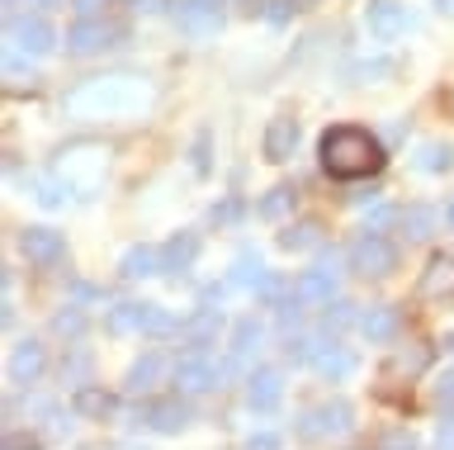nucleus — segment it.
<instances>
[{"label": "nucleus", "mask_w": 454, "mask_h": 450, "mask_svg": "<svg viewBox=\"0 0 454 450\" xmlns=\"http://www.w3.org/2000/svg\"><path fill=\"white\" fill-rule=\"evenodd\" d=\"M152 109V86L142 76H90L67 95L76 119H142Z\"/></svg>", "instance_id": "f257e3e1"}, {"label": "nucleus", "mask_w": 454, "mask_h": 450, "mask_svg": "<svg viewBox=\"0 0 454 450\" xmlns=\"http://www.w3.org/2000/svg\"><path fill=\"white\" fill-rule=\"evenodd\" d=\"M322 171L332 180H369L388 166V152H383V138L360 129V123H336V129L322 133L317 143Z\"/></svg>", "instance_id": "f03ea898"}, {"label": "nucleus", "mask_w": 454, "mask_h": 450, "mask_svg": "<svg viewBox=\"0 0 454 450\" xmlns=\"http://www.w3.org/2000/svg\"><path fill=\"white\" fill-rule=\"evenodd\" d=\"M57 171H62L71 186H76L85 200L99 190V180H105V166H109V147L105 143H90V138H76V143H67L62 152H57Z\"/></svg>", "instance_id": "7ed1b4c3"}, {"label": "nucleus", "mask_w": 454, "mask_h": 450, "mask_svg": "<svg viewBox=\"0 0 454 450\" xmlns=\"http://www.w3.org/2000/svg\"><path fill=\"white\" fill-rule=\"evenodd\" d=\"M346 261H350V271L364 275V280H388V275L397 271V247H393L379 228H369V233H360V237L350 242Z\"/></svg>", "instance_id": "20e7f679"}, {"label": "nucleus", "mask_w": 454, "mask_h": 450, "mask_svg": "<svg viewBox=\"0 0 454 450\" xmlns=\"http://www.w3.org/2000/svg\"><path fill=\"white\" fill-rule=\"evenodd\" d=\"M350 431H355V407L346 399H326L298 417V436L303 441H340Z\"/></svg>", "instance_id": "39448f33"}, {"label": "nucleus", "mask_w": 454, "mask_h": 450, "mask_svg": "<svg viewBox=\"0 0 454 450\" xmlns=\"http://www.w3.org/2000/svg\"><path fill=\"white\" fill-rule=\"evenodd\" d=\"M237 365L227 360L218 365L208 356V351H190L184 360H176V370H170V384H176V393H184V399H194V393H208L223 384V375H232Z\"/></svg>", "instance_id": "423d86ee"}, {"label": "nucleus", "mask_w": 454, "mask_h": 450, "mask_svg": "<svg viewBox=\"0 0 454 450\" xmlns=\"http://www.w3.org/2000/svg\"><path fill=\"white\" fill-rule=\"evenodd\" d=\"M57 48V29L43 15H10L5 24V52H20V58H48Z\"/></svg>", "instance_id": "0eeeda50"}, {"label": "nucleus", "mask_w": 454, "mask_h": 450, "mask_svg": "<svg viewBox=\"0 0 454 450\" xmlns=\"http://www.w3.org/2000/svg\"><path fill=\"white\" fill-rule=\"evenodd\" d=\"M123 24H114L105 15H95V20H76L67 29V52L71 58H95V52H109V48H119L123 43Z\"/></svg>", "instance_id": "6e6552de"}, {"label": "nucleus", "mask_w": 454, "mask_h": 450, "mask_svg": "<svg viewBox=\"0 0 454 450\" xmlns=\"http://www.w3.org/2000/svg\"><path fill=\"white\" fill-rule=\"evenodd\" d=\"M194 422L190 403H184V393H176V399H147L133 407V427H147L156 436H176Z\"/></svg>", "instance_id": "1a4fd4ad"}, {"label": "nucleus", "mask_w": 454, "mask_h": 450, "mask_svg": "<svg viewBox=\"0 0 454 450\" xmlns=\"http://www.w3.org/2000/svg\"><path fill=\"white\" fill-rule=\"evenodd\" d=\"M176 24H180L184 38L204 43V38H218L223 10H218V0H180V5H176Z\"/></svg>", "instance_id": "9d476101"}, {"label": "nucleus", "mask_w": 454, "mask_h": 450, "mask_svg": "<svg viewBox=\"0 0 454 450\" xmlns=\"http://www.w3.org/2000/svg\"><path fill=\"white\" fill-rule=\"evenodd\" d=\"M364 24H369V38H374V43H393V38H403L411 29V15H407V5H397V0H369Z\"/></svg>", "instance_id": "9b49d317"}, {"label": "nucleus", "mask_w": 454, "mask_h": 450, "mask_svg": "<svg viewBox=\"0 0 454 450\" xmlns=\"http://www.w3.org/2000/svg\"><path fill=\"white\" fill-rule=\"evenodd\" d=\"M43 370H48V351H43V342H34V336L14 342L10 365H5L10 384H14V389H28V384H38V379H43Z\"/></svg>", "instance_id": "f8f14e48"}, {"label": "nucleus", "mask_w": 454, "mask_h": 450, "mask_svg": "<svg viewBox=\"0 0 454 450\" xmlns=\"http://www.w3.org/2000/svg\"><path fill=\"white\" fill-rule=\"evenodd\" d=\"M284 399V375L270 370V365H261V370L247 375V407L251 413H275Z\"/></svg>", "instance_id": "ddd939ff"}, {"label": "nucleus", "mask_w": 454, "mask_h": 450, "mask_svg": "<svg viewBox=\"0 0 454 450\" xmlns=\"http://www.w3.org/2000/svg\"><path fill=\"white\" fill-rule=\"evenodd\" d=\"M20 251L34 265H57L67 257V237L57 233V228H24L20 233Z\"/></svg>", "instance_id": "4468645a"}, {"label": "nucleus", "mask_w": 454, "mask_h": 450, "mask_svg": "<svg viewBox=\"0 0 454 450\" xmlns=\"http://www.w3.org/2000/svg\"><path fill=\"white\" fill-rule=\"evenodd\" d=\"M421 299H454V251H435L417 285Z\"/></svg>", "instance_id": "2eb2a0df"}, {"label": "nucleus", "mask_w": 454, "mask_h": 450, "mask_svg": "<svg viewBox=\"0 0 454 450\" xmlns=\"http://www.w3.org/2000/svg\"><path fill=\"white\" fill-rule=\"evenodd\" d=\"M294 147H298V123H294L289 114L270 119V123H265V138H261V152H265V162L284 166V162L294 157Z\"/></svg>", "instance_id": "dca6fc26"}, {"label": "nucleus", "mask_w": 454, "mask_h": 450, "mask_svg": "<svg viewBox=\"0 0 454 450\" xmlns=\"http://www.w3.org/2000/svg\"><path fill=\"white\" fill-rule=\"evenodd\" d=\"M161 375H166V356H161V351H147V356H137L133 365H128V375H123V393L142 399V393H152L156 384H161Z\"/></svg>", "instance_id": "f3484780"}, {"label": "nucleus", "mask_w": 454, "mask_h": 450, "mask_svg": "<svg viewBox=\"0 0 454 450\" xmlns=\"http://www.w3.org/2000/svg\"><path fill=\"white\" fill-rule=\"evenodd\" d=\"M218 328H223V313H218L213 304H204L194 318L180 322V336L190 342V351H208L213 342H218Z\"/></svg>", "instance_id": "a211bd4d"}, {"label": "nucleus", "mask_w": 454, "mask_h": 450, "mask_svg": "<svg viewBox=\"0 0 454 450\" xmlns=\"http://www.w3.org/2000/svg\"><path fill=\"white\" fill-rule=\"evenodd\" d=\"M71 413L90 417V422H105V417L119 413V399H114L109 389H99V384H81L76 393H71Z\"/></svg>", "instance_id": "6ab92c4d"}, {"label": "nucleus", "mask_w": 454, "mask_h": 450, "mask_svg": "<svg viewBox=\"0 0 454 450\" xmlns=\"http://www.w3.org/2000/svg\"><path fill=\"white\" fill-rule=\"evenodd\" d=\"M194 257H199V233H176V237L161 247V275L180 280V275L194 265Z\"/></svg>", "instance_id": "aec40b11"}, {"label": "nucleus", "mask_w": 454, "mask_h": 450, "mask_svg": "<svg viewBox=\"0 0 454 450\" xmlns=\"http://www.w3.org/2000/svg\"><path fill=\"white\" fill-rule=\"evenodd\" d=\"M360 332H364L374 346L393 342V336L403 332V308H393V304H379V308H369V313H360Z\"/></svg>", "instance_id": "412c9836"}, {"label": "nucleus", "mask_w": 454, "mask_h": 450, "mask_svg": "<svg viewBox=\"0 0 454 450\" xmlns=\"http://www.w3.org/2000/svg\"><path fill=\"white\" fill-rule=\"evenodd\" d=\"M294 289L303 294V304H332V294H336V271L322 261V265H312V271L298 275Z\"/></svg>", "instance_id": "4be33fe9"}, {"label": "nucleus", "mask_w": 454, "mask_h": 450, "mask_svg": "<svg viewBox=\"0 0 454 450\" xmlns=\"http://www.w3.org/2000/svg\"><path fill=\"white\" fill-rule=\"evenodd\" d=\"M312 370H317L322 379H332V384H340V379L355 375V351L346 346H317V356H312Z\"/></svg>", "instance_id": "5701e85b"}, {"label": "nucleus", "mask_w": 454, "mask_h": 450, "mask_svg": "<svg viewBox=\"0 0 454 450\" xmlns=\"http://www.w3.org/2000/svg\"><path fill=\"white\" fill-rule=\"evenodd\" d=\"M397 228L407 233V242H426V237L440 233V214L426 204H411V209H397Z\"/></svg>", "instance_id": "b1692460"}, {"label": "nucleus", "mask_w": 454, "mask_h": 450, "mask_svg": "<svg viewBox=\"0 0 454 450\" xmlns=\"http://www.w3.org/2000/svg\"><path fill=\"white\" fill-rule=\"evenodd\" d=\"M119 275H123V280H147V275H161V251L147 247V242L128 247V251H123V261H119Z\"/></svg>", "instance_id": "393cba45"}, {"label": "nucleus", "mask_w": 454, "mask_h": 450, "mask_svg": "<svg viewBox=\"0 0 454 450\" xmlns=\"http://www.w3.org/2000/svg\"><path fill=\"white\" fill-rule=\"evenodd\" d=\"M261 336H265V328L255 318H237L232 322V365H247L261 351Z\"/></svg>", "instance_id": "a878e982"}, {"label": "nucleus", "mask_w": 454, "mask_h": 450, "mask_svg": "<svg viewBox=\"0 0 454 450\" xmlns=\"http://www.w3.org/2000/svg\"><path fill=\"white\" fill-rule=\"evenodd\" d=\"M322 242V223L317 218H298L289 223V228L279 233V247L284 251H308V247H317Z\"/></svg>", "instance_id": "bb28decb"}, {"label": "nucleus", "mask_w": 454, "mask_h": 450, "mask_svg": "<svg viewBox=\"0 0 454 450\" xmlns=\"http://www.w3.org/2000/svg\"><path fill=\"white\" fill-rule=\"evenodd\" d=\"M71 190H76V186H71V180H67L62 171H57V176H43V180H34V200H38L43 209H62V204L71 200Z\"/></svg>", "instance_id": "cd10ccee"}, {"label": "nucleus", "mask_w": 454, "mask_h": 450, "mask_svg": "<svg viewBox=\"0 0 454 450\" xmlns=\"http://www.w3.org/2000/svg\"><path fill=\"white\" fill-rule=\"evenodd\" d=\"M137 332H147V336H170V332H180V322L170 318L161 304H137Z\"/></svg>", "instance_id": "c85d7f7f"}, {"label": "nucleus", "mask_w": 454, "mask_h": 450, "mask_svg": "<svg viewBox=\"0 0 454 450\" xmlns=\"http://www.w3.org/2000/svg\"><path fill=\"white\" fill-rule=\"evenodd\" d=\"M294 200H298V190H294V186H275V190H265V194H261L255 214H261L265 223H279V218L294 209Z\"/></svg>", "instance_id": "c756f323"}, {"label": "nucleus", "mask_w": 454, "mask_h": 450, "mask_svg": "<svg viewBox=\"0 0 454 450\" xmlns=\"http://www.w3.org/2000/svg\"><path fill=\"white\" fill-rule=\"evenodd\" d=\"M450 166H454V147L450 143H421L417 147V171L440 176V171H450Z\"/></svg>", "instance_id": "7c9ffc66"}, {"label": "nucleus", "mask_w": 454, "mask_h": 450, "mask_svg": "<svg viewBox=\"0 0 454 450\" xmlns=\"http://www.w3.org/2000/svg\"><path fill=\"white\" fill-rule=\"evenodd\" d=\"M232 285H241V289H261V285H265V265H261V257H255V251H241V257H237Z\"/></svg>", "instance_id": "2f4dec72"}, {"label": "nucleus", "mask_w": 454, "mask_h": 450, "mask_svg": "<svg viewBox=\"0 0 454 450\" xmlns=\"http://www.w3.org/2000/svg\"><path fill=\"white\" fill-rule=\"evenodd\" d=\"M426 365H431V346H426V342H411V351H397V356L388 360V370H397V375H421L426 370Z\"/></svg>", "instance_id": "473e14b6"}, {"label": "nucleus", "mask_w": 454, "mask_h": 450, "mask_svg": "<svg viewBox=\"0 0 454 450\" xmlns=\"http://www.w3.org/2000/svg\"><path fill=\"white\" fill-rule=\"evenodd\" d=\"M52 332L67 336V342H76V336L85 332V308L81 304H67L62 313H52Z\"/></svg>", "instance_id": "72a5a7b5"}, {"label": "nucleus", "mask_w": 454, "mask_h": 450, "mask_svg": "<svg viewBox=\"0 0 454 450\" xmlns=\"http://www.w3.org/2000/svg\"><path fill=\"white\" fill-rule=\"evenodd\" d=\"M105 332H114V336L137 332V304H114L105 313Z\"/></svg>", "instance_id": "f704fd0d"}, {"label": "nucleus", "mask_w": 454, "mask_h": 450, "mask_svg": "<svg viewBox=\"0 0 454 450\" xmlns=\"http://www.w3.org/2000/svg\"><path fill=\"white\" fill-rule=\"evenodd\" d=\"M350 322H360V308H355V304H346V299H336L332 308H326L322 328H326V332H340V328H350Z\"/></svg>", "instance_id": "c9c22d12"}, {"label": "nucleus", "mask_w": 454, "mask_h": 450, "mask_svg": "<svg viewBox=\"0 0 454 450\" xmlns=\"http://www.w3.org/2000/svg\"><path fill=\"white\" fill-rule=\"evenodd\" d=\"M85 375H90V356H85V351H71V360H62V379L81 389Z\"/></svg>", "instance_id": "e433bc0d"}, {"label": "nucleus", "mask_w": 454, "mask_h": 450, "mask_svg": "<svg viewBox=\"0 0 454 450\" xmlns=\"http://www.w3.org/2000/svg\"><path fill=\"white\" fill-rule=\"evenodd\" d=\"M284 356H289L294 365H312V356H317V342H312V336H289Z\"/></svg>", "instance_id": "4c0bfd02"}, {"label": "nucleus", "mask_w": 454, "mask_h": 450, "mask_svg": "<svg viewBox=\"0 0 454 450\" xmlns=\"http://www.w3.org/2000/svg\"><path fill=\"white\" fill-rule=\"evenodd\" d=\"M194 171H199V176H208V171H213V157H208V129L194 138Z\"/></svg>", "instance_id": "58836bf2"}, {"label": "nucleus", "mask_w": 454, "mask_h": 450, "mask_svg": "<svg viewBox=\"0 0 454 450\" xmlns=\"http://www.w3.org/2000/svg\"><path fill=\"white\" fill-rule=\"evenodd\" d=\"M247 450H284V441L275 431H255V436H247V441H241Z\"/></svg>", "instance_id": "ea45409f"}, {"label": "nucleus", "mask_w": 454, "mask_h": 450, "mask_svg": "<svg viewBox=\"0 0 454 450\" xmlns=\"http://www.w3.org/2000/svg\"><path fill=\"white\" fill-rule=\"evenodd\" d=\"M379 446L383 450H417V436H411V431H388Z\"/></svg>", "instance_id": "a19ab883"}, {"label": "nucleus", "mask_w": 454, "mask_h": 450, "mask_svg": "<svg viewBox=\"0 0 454 450\" xmlns=\"http://www.w3.org/2000/svg\"><path fill=\"white\" fill-rule=\"evenodd\" d=\"M105 5H109V0H71L76 20H95V15H105Z\"/></svg>", "instance_id": "79ce46f5"}, {"label": "nucleus", "mask_w": 454, "mask_h": 450, "mask_svg": "<svg viewBox=\"0 0 454 450\" xmlns=\"http://www.w3.org/2000/svg\"><path fill=\"white\" fill-rule=\"evenodd\" d=\"M393 72V62H364V67H355V76L369 81V76H388Z\"/></svg>", "instance_id": "37998d69"}, {"label": "nucleus", "mask_w": 454, "mask_h": 450, "mask_svg": "<svg viewBox=\"0 0 454 450\" xmlns=\"http://www.w3.org/2000/svg\"><path fill=\"white\" fill-rule=\"evenodd\" d=\"M435 399H445V403H454V370H445L435 379Z\"/></svg>", "instance_id": "c03bdc74"}, {"label": "nucleus", "mask_w": 454, "mask_h": 450, "mask_svg": "<svg viewBox=\"0 0 454 450\" xmlns=\"http://www.w3.org/2000/svg\"><path fill=\"white\" fill-rule=\"evenodd\" d=\"M213 218H218V223H232V218H241V204H237V200H227L223 209H213Z\"/></svg>", "instance_id": "a18cd8bd"}, {"label": "nucleus", "mask_w": 454, "mask_h": 450, "mask_svg": "<svg viewBox=\"0 0 454 450\" xmlns=\"http://www.w3.org/2000/svg\"><path fill=\"white\" fill-rule=\"evenodd\" d=\"M5 450H38V436H5Z\"/></svg>", "instance_id": "49530a36"}, {"label": "nucleus", "mask_w": 454, "mask_h": 450, "mask_svg": "<svg viewBox=\"0 0 454 450\" xmlns=\"http://www.w3.org/2000/svg\"><path fill=\"white\" fill-rule=\"evenodd\" d=\"M20 5H34V10H57L62 0H20Z\"/></svg>", "instance_id": "de8ad7c7"}, {"label": "nucleus", "mask_w": 454, "mask_h": 450, "mask_svg": "<svg viewBox=\"0 0 454 450\" xmlns=\"http://www.w3.org/2000/svg\"><path fill=\"white\" fill-rule=\"evenodd\" d=\"M435 10L440 15H454V0H435Z\"/></svg>", "instance_id": "09e8293b"}, {"label": "nucleus", "mask_w": 454, "mask_h": 450, "mask_svg": "<svg viewBox=\"0 0 454 450\" xmlns=\"http://www.w3.org/2000/svg\"><path fill=\"white\" fill-rule=\"evenodd\" d=\"M289 5H294V10H312L317 0H289Z\"/></svg>", "instance_id": "8fccbe9b"}, {"label": "nucleus", "mask_w": 454, "mask_h": 450, "mask_svg": "<svg viewBox=\"0 0 454 450\" xmlns=\"http://www.w3.org/2000/svg\"><path fill=\"white\" fill-rule=\"evenodd\" d=\"M445 223H450V228H454V200H450V209H445Z\"/></svg>", "instance_id": "3c124183"}, {"label": "nucleus", "mask_w": 454, "mask_h": 450, "mask_svg": "<svg viewBox=\"0 0 454 450\" xmlns=\"http://www.w3.org/2000/svg\"><path fill=\"white\" fill-rule=\"evenodd\" d=\"M445 351H454V332H450V336H445Z\"/></svg>", "instance_id": "603ef678"}, {"label": "nucleus", "mask_w": 454, "mask_h": 450, "mask_svg": "<svg viewBox=\"0 0 454 450\" xmlns=\"http://www.w3.org/2000/svg\"><path fill=\"white\" fill-rule=\"evenodd\" d=\"M450 105H454V100H450Z\"/></svg>", "instance_id": "864d4df0"}]
</instances>
